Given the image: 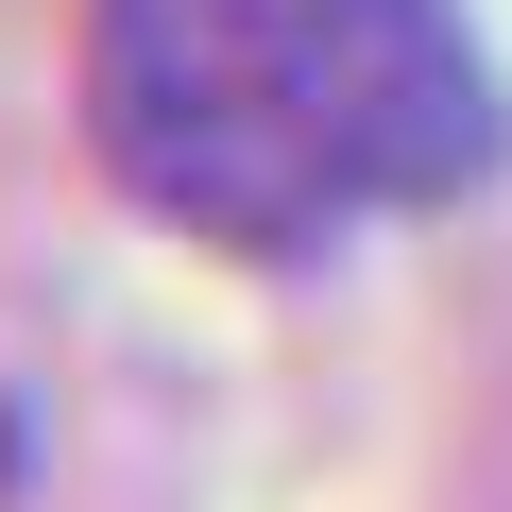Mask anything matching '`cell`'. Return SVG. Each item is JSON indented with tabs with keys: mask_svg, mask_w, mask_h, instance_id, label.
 Wrapping results in <instances>:
<instances>
[{
	"mask_svg": "<svg viewBox=\"0 0 512 512\" xmlns=\"http://www.w3.org/2000/svg\"><path fill=\"white\" fill-rule=\"evenodd\" d=\"M103 171L239 256H308L495 171V52L461 0H86Z\"/></svg>",
	"mask_w": 512,
	"mask_h": 512,
	"instance_id": "cell-1",
	"label": "cell"
}]
</instances>
